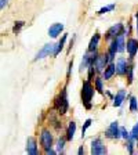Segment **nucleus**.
<instances>
[{"mask_svg":"<svg viewBox=\"0 0 138 155\" xmlns=\"http://www.w3.org/2000/svg\"><path fill=\"white\" fill-rule=\"evenodd\" d=\"M77 154H79V155H83L84 154V147H83V145H80V147H79V150H77Z\"/></svg>","mask_w":138,"mask_h":155,"instance_id":"35","label":"nucleus"},{"mask_svg":"<svg viewBox=\"0 0 138 155\" xmlns=\"http://www.w3.org/2000/svg\"><path fill=\"white\" fill-rule=\"evenodd\" d=\"M39 143H40V147L43 148V151L54 147V136H53L51 130L43 127L40 130V136H39Z\"/></svg>","mask_w":138,"mask_h":155,"instance_id":"3","label":"nucleus"},{"mask_svg":"<svg viewBox=\"0 0 138 155\" xmlns=\"http://www.w3.org/2000/svg\"><path fill=\"white\" fill-rule=\"evenodd\" d=\"M46 155H55V154H58L57 152V150H53V147L51 148H48V150H46V151H43Z\"/></svg>","mask_w":138,"mask_h":155,"instance_id":"33","label":"nucleus"},{"mask_svg":"<svg viewBox=\"0 0 138 155\" xmlns=\"http://www.w3.org/2000/svg\"><path fill=\"white\" fill-rule=\"evenodd\" d=\"M130 137H133L135 141L138 140V122L135 123V125L133 126V129L130 130Z\"/></svg>","mask_w":138,"mask_h":155,"instance_id":"30","label":"nucleus"},{"mask_svg":"<svg viewBox=\"0 0 138 155\" xmlns=\"http://www.w3.org/2000/svg\"><path fill=\"white\" fill-rule=\"evenodd\" d=\"M8 2H10V0H0V8L3 10L4 7H6L7 4H8Z\"/></svg>","mask_w":138,"mask_h":155,"instance_id":"34","label":"nucleus"},{"mask_svg":"<svg viewBox=\"0 0 138 155\" xmlns=\"http://www.w3.org/2000/svg\"><path fill=\"white\" fill-rule=\"evenodd\" d=\"M66 137L64 136H59L57 139V145H55V150H57L58 154H64V148H65V143H66Z\"/></svg>","mask_w":138,"mask_h":155,"instance_id":"23","label":"nucleus"},{"mask_svg":"<svg viewBox=\"0 0 138 155\" xmlns=\"http://www.w3.org/2000/svg\"><path fill=\"white\" fill-rule=\"evenodd\" d=\"M134 71H135V62H134V60H130L129 67H127V74H126V79H127V84L129 86L133 84V82H134Z\"/></svg>","mask_w":138,"mask_h":155,"instance_id":"17","label":"nucleus"},{"mask_svg":"<svg viewBox=\"0 0 138 155\" xmlns=\"http://www.w3.org/2000/svg\"><path fill=\"white\" fill-rule=\"evenodd\" d=\"M72 68H73V60H72V61H69V65H68V71H66V83H69V79H71Z\"/></svg>","mask_w":138,"mask_h":155,"instance_id":"32","label":"nucleus"},{"mask_svg":"<svg viewBox=\"0 0 138 155\" xmlns=\"http://www.w3.org/2000/svg\"><path fill=\"white\" fill-rule=\"evenodd\" d=\"M126 33H122L116 38V43H117V51L119 53H124L126 51Z\"/></svg>","mask_w":138,"mask_h":155,"instance_id":"21","label":"nucleus"},{"mask_svg":"<svg viewBox=\"0 0 138 155\" xmlns=\"http://www.w3.org/2000/svg\"><path fill=\"white\" fill-rule=\"evenodd\" d=\"M126 100H127V93H126L124 89H120V90L115 94V98H113L112 105L115 107V108H119V107H122V104L124 103Z\"/></svg>","mask_w":138,"mask_h":155,"instance_id":"13","label":"nucleus"},{"mask_svg":"<svg viewBox=\"0 0 138 155\" xmlns=\"http://www.w3.org/2000/svg\"><path fill=\"white\" fill-rule=\"evenodd\" d=\"M137 147H138V140H137Z\"/></svg>","mask_w":138,"mask_h":155,"instance_id":"38","label":"nucleus"},{"mask_svg":"<svg viewBox=\"0 0 138 155\" xmlns=\"http://www.w3.org/2000/svg\"><path fill=\"white\" fill-rule=\"evenodd\" d=\"M115 75H116V65H115V62H109L108 67H106L102 72L104 81H111Z\"/></svg>","mask_w":138,"mask_h":155,"instance_id":"15","label":"nucleus"},{"mask_svg":"<svg viewBox=\"0 0 138 155\" xmlns=\"http://www.w3.org/2000/svg\"><path fill=\"white\" fill-rule=\"evenodd\" d=\"M97 75H98V72H97V69H95V65H94V62H91L90 67L87 68V79L93 82Z\"/></svg>","mask_w":138,"mask_h":155,"instance_id":"24","label":"nucleus"},{"mask_svg":"<svg viewBox=\"0 0 138 155\" xmlns=\"http://www.w3.org/2000/svg\"><path fill=\"white\" fill-rule=\"evenodd\" d=\"M91 123H93V119H86L84 120V123H83V127H82V139H83L84 136H86V132H87V129L91 126Z\"/></svg>","mask_w":138,"mask_h":155,"instance_id":"29","label":"nucleus"},{"mask_svg":"<svg viewBox=\"0 0 138 155\" xmlns=\"http://www.w3.org/2000/svg\"><path fill=\"white\" fill-rule=\"evenodd\" d=\"M91 53L90 51H87L86 54L83 55V58H82V61H80V65H79V72L80 74H83L84 71H87V68L90 67L91 64Z\"/></svg>","mask_w":138,"mask_h":155,"instance_id":"16","label":"nucleus"},{"mask_svg":"<svg viewBox=\"0 0 138 155\" xmlns=\"http://www.w3.org/2000/svg\"><path fill=\"white\" fill-rule=\"evenodd\" d=\"M93 62H94V65H95L97 72H98V74H102L104 69H105V68L108 67V64L111 62L109 55H108V53H100Z\"/></svg>","mask_w":138,"mask_h":155,"instance_id":"8","label":"nucleus"},{"mask_svg":"<svg viewBox=\"0 0 138 155\" xmlns=\"http://www.w3.org/2000/svg\"><path fill=\"white\" fill-rule=\"evenodd\" d=\"M66 39H68V33H64L62 35V38L59 39V42L55 45V51H54V55L53 57H57L59 53L64 50V47H65V43H66Z\"/></svg>","mask_w":138,"mask_h":155,"instance_id":"20","label":"nucleus"},{"mask_svg":"<svg viewBox=\"0 0 138 155\" xmlns=\"http://www.w3.org/2000/svg\"><path fill=\"white\" fill-rule=\"evenodd\" d=\"M122 33H126L124 24H123V22H117V24H115V25H112L109 29H108V31H106L105 35H104V39H105L106 42H111V40L116 39L119 35H122Z\"/></svg>","mask_w":138,"mask_h":155,"instance_id":"4","label":"nucleus"},{"mask_svg":"<svg viewBox=\"0 0 138 155\" xmlns=\"http://www.w3.org/2000/svg\"><path fill=\"white\" fill-rule=\"evenodd\" d=\"M95 94V86L91 83V81L86 79L82 84V90H80V98L82 104L87 111L93 108V97Z\"/></svg>","mask_w":138,"mask_h":155,"instance_id":"1","label":"nucleus"},{"mask_svg":"<svg viewBox=\"0 0 138 155\" xmlns=\"http://www.w3.org/2000/svg\"><path fill=\"white\" fill-rule=\"evenodd\" d=\"M116 8V4H109V6H104L102 8H100L98 11H97V14L98 15H102V14H106V13H111V11H113V10Z\"/></svg>","mask_w":138,"mask_h":155,"instance_id":"26","label":"nucleus"},{"mask_svg":"<svg viewBox=\"0 0 138 155\" xmlns=\"http://www.w3.org/2000/svg\"><path fill=\"white\" fill-rule=\"evenodd\" d=\"M108 152L106 150V145L104 144L102 139L100 137H95V139L91 140V148H90V154L93 155H104Z\"/></svg>","mask_w":138,"mask_h":155,"instance_id":"7","label":"nucleus"},{"mask_svg":"<svg viewBox=\"0 0 138 155\" xmlns=\"http://www.w3.org/2000/svg\"><path fill=\"white\" fill-rule=\"evenodd\" d=\"M108 55H109V61L111 62H115V58H116V53L117 51V43H116V39L111 40L109 42V46H108V50H106Z\"/></svg>","mask_w":138,"mask_h":155,"instance_id":"18","label":"nucleus"},{"mask_svg":"<svg viewBox=\"0 0 138 155\" xmlns=\"http://www.w3.org/2000/svg\"><path fill=\"white\" fill-rule=\"evenodd\" d=\"M62 32H64V24H61V22H55L48 28V36L53 39L58 38Z\"/></svg>","mask_w":138,"mask_h":155,"instance_id":"12","label":"nucleus"},{"mask_svg":"<svg viewBox=\"0 0 138 155\" xmlns=\"http://www.w3.org/2000/svg\"><path fill=\"white\" fill-rule=\"evenodd\" d=\"M130 112H137L138 111V100H137V97H134V96H131L130 97Z\"/></svg>","mask_w":138,"mask_h":155,"instance_id":"27","label":"nucleus"},{"mask_svg":"<svg viewBox=\"0 0 138 155\" xmlns=\"http://www.w3.org/2000/svg\"><path fill=\"white\" fill-rule=\"evenodd\" d=\"M129 61L130 60H126V57L117 58V61L115 62L116 75H117V76H126V74H127V67H129Z\"/></svg>","mask_w":138,"mask_h":155,"instance_id":"10","label":"nucleus"},{"mask_svg":"<svg viewBox=\"0 0 138 155\" xmlns=\"http://www.w3.org/2000/svg\"><path fill=\"white\" fill-rule=\"evenodd\" d=\"M54 51H55L54 43H46V45L36 53V55L33 57V61H39V60H43V58H46V57L54 55Z\"/></svg>","mask_w":138,"mask_h":155,"instance_id":"6","label":"nucleus"},{"mask_svg":"<svg viewBox=\"0 0 138 155\" xmlns=\"http://www.w3.org/2000/svg\"><path fill=\"white\" fill-rule=\"evenodd\" d=\"M105 93H106V96L109 97L111 100H113V98H115V96H113V94H112V93H111V91H109V90H105Z\"/></svg>","mask_w":138,"mask_h":155,"instance_id":"37","label":"nucleus"},{"mask_svg":"<svg viewBox=\"0 0 138 155\" xmlns=\"http://www.w3.org/2000/svg\"><path fill=\"white\" fill-rule=\"evenodd\" d=\"M135 140L133 139V137H130V139L126 140V148H127V152L129 154H134V145H135Z\"/></svg>","mask_w":138,"mask_h":155,"instance_id":"25","label":"nucleus"},{"mask_svg":"<svg viewBox=\"0 0 138 155\" xmlns=\"http://www.w3.org/2000/svg\"><path fill=\"white\" fill-rule=\"evenodd\" d=\"M101 33H98V32H95L93 35V38L90 39V43H88V47H87V51H90V53H93V51H95V50H98V46H100V42H101Z\"/></svg>","mask_w":138,"mask_h":155,"instance_id":"14","label":"nucleus"},{"mask_svg":"<svg viewBox=\"0 0 138 155\" xmlns=\"http://www.w3.org/2000/svg\"><path fill=\"white\" fill-rule=\"evenodd\" d=\"M120 136H122L123 140H127V139H130V132H127V129H126V127L120 126Z\"/></svg>","mask_w":138,"mask_h":155,"instance_id":"31","label":"nucleus"},{"mask_svg":"<svg viewBox=\"0 0 138 155\" xmlns=\"http://www.w3.org/2000/svg\"><path fill=\"white\" fill-rule=\"evenodd\" d=\"M75 133H76V122L71 120L69 125H68V127H66V136H65L68 141H72V140H73Z\"/></svg>","mask_w":138,"mask_h":155,"instance_id":"19","label":"nucleus"},{"mask_svg":"<svg viewBox=\"0 0 138 155\" xmlns=\"http://www.w3.org/2000/svg\"><path fill=\"white\" fill-rule=\"evenodd\" d=\"M135 29H137V35H138V11L135 13Z\"/></svg>","mask_w":138,"mask_h":155,"instance_id":"36","label":"nucleus"},{"mask_svg":"<svg viewBox=\"0 0 138 155\" xmlns=\"http://www.w3.org/2000/svg\"><path fill=\"white\" fill-rule=\"evenodd\" d=\"M66 84H65L61 89V91L57 94V97L54 98V104H53V108L57 111L58 115H65V114L68 112V110H69V98H68Z\"/></svg>","mask_w":138,"mask_h":155,"instance_id":"2","label":"nucleus"},{"mask_svg":"<svg viewBox=\"0 0 138 155\" xmlns=\"http://www.w3.org/2000/svg\"><path fill=\"white\" fill-rule=\"evenodd\" d=\"M24 26H25V22H24V21H15V22H14V26H13V33L14 35H18V33L22 31Z\"/></svg>","mask_w":138,"mask_h":155,"instance_id":"28","label":"nucleus"},{"mask_svg":"<svg viewBox=\"0 0 138 155\" xmlns=\"http://www.w3.org/2000/svg\"><path fill=\"white\" fill-rule=\"evenodd\" d=\"M94 86H95V90L100 94H105V89H104V78L95 76L94 78Z\"/></svg>","mask_w":138,"mask_h":155,"instance_id":"22","label":"nucleus"},{"mask_svg":"<svg viewBox=\"0 0 138 155\" xmlns=\"http://www.w3.org/2000/svg\"><path fill=\"white\" fill-rule=\"evenodd\" d=\"M105 137L106 139H111V140H119L122 139L120 136V126H119V122L117 120H113L108 127L105 129Z\"/></svg>","mask_w":138,"mask_h":155,"instance_id":"5","label":"nucleus"},{"mask_svg":"<svg viewBox=\"0 0 138 155\" xmlns=\"http://www.w3.org/2000/svg\"><path fill=\"white\" fill-rule=\"evenodd\" d=\"M25 151L30 155H37L39 154V145H37V140L35 137H28L26 140V147Z\"/></svg>","mask_w":138,"mask_h":155,"instance_id":"11","label":"nucleus"},{"mask_svg":"<svg viewBox=\"0 0 138 155\" xmlns=\"http://www.w3.org/2000/svg\"><path fill=\"white\" fill-rule=\"evenodd\" d=\"M126 51L129 54L130 60H134L138 53V40L135 38H129L126 42Z\"/></svg>","mask_w":138,"mask_h":155,"instance_id":"9","label":"nucleus"}]
</instances>
